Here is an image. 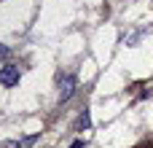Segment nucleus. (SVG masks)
Segmentation results:
<instances>
[{"instance_id":"f257e3e1","label":"nucleus","mask_w":153,"mask_h":148,"mask_svg":"<svg viewBox=\"0 0 153 148\" xmlns=\"http://www.w3.org/2000/svg\"><path fill=\"white\" fill-rule=\"evenodd\" d=\"M56 86H59V100L67 102L75 94V75H59L56 78Z\"/></svg>"},{"instance_id":"f03ea898","label":"nucleus","mask_w":153,"mask_h":148,"mask_svg":"<svg viewBox=\"0 0 153 148\" xmlns=\"http://www.w3.org/2000/svg\"><path fill=\"white\" fill-rule=\"evenodd\" d=\"M19 78H22V73H19L16 65H5V67L0 70V84H3V86H16Z\"/></svg>"},{"instance_id":"7ed1b4c3","label":"nucleus","mask_w":153,"mask_h":148,"mask_svg":"<svg viewBox=\"0 0 153 148\" xmlns=\"http://www.w3.org/2000/svg\"><path fill=\"white\" fill-rule=\"evenodd\" d=\"M148 32H151L148 27H143V30H137V32H132V35L126 38V46H134V43H140V40H143V38H145Z\"/></svg>"},{"instance_id":"20e7f679","label":"nucleus","mask_w":153,"mask_h":148,"mask_svg":"<svg viewBox=\"0 0 153 148\" xmlns=\"http://www.w3.org/2000/svg\"><path fill=\"white\" fill-rule=\"evenodd\" d=\"M89 124H91V119H89V111H83V113H81V129H89Z\"/></svg>"},{"instance_id":"39448f33","label":"nucleus","mask_w":153,"mask_h":148,"mask_svg":"<svg viewBox=\"0 0 153 148\" xmlns=\"http://www.w3.org/2000/svg\"><path fill=\"white\" fill-rule=\"evenodd\" d=\"M8 57H11V49H8V46H3V43H0V59H8Z\"/></svg>"},{"instance_id":"423d86ee","label":"nucleus","mask_w":153,"mask_h":148,"mask_svg":"<svg viewBox=\"0 0 153 148\" xmlns=\"http://www.w3.org/2000/svg\"><path fill=\"white\" fill-rule=\"evenodd\" d=\"M70 148H86V143H83V140H73V146Z\"/></svg>"}]
</instances>
